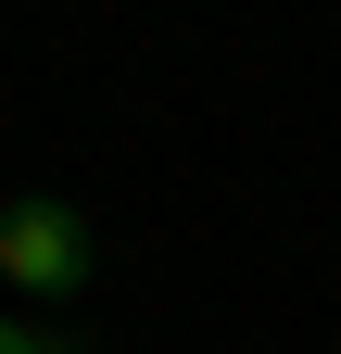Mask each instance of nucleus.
Masks as SVG:
<instances>
[{
    "mask_svg": "<svg viewBox=\"0 0 341 354\" xmlns=\"http://www.w3.org/2000/svg\"><path fill=\"white\" fill-rule=\"evenodd\" d=\"M0 279L38 291V304L89 291V215H76V203H13V215H0Z\"/></svg>",
    "mask_w": 341,
    "mask_h": 354,
    "instance_id": "obj_1",
    "label": "nucleus"
},
{
    "mask_svg": "<svg viewBox=\"0 0 341 354\" xmlns=\"http://www.w3.org/2000/svg\"><path fill=\"white\" fill-rule=\"evenodd\" d=\"M0 354H76L64 329H13V317H0Z\"/></svg>",
    "mask_w": 341,
    "mask_h": 354,
    "instance_id": "obj_2",
    "label": "nucleus"
}]
</instances>
